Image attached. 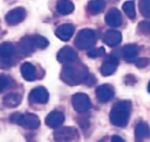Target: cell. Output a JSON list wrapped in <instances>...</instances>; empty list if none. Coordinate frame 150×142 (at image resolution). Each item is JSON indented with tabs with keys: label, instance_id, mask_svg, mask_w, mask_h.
<instances>
[{
	"label": "cell",
	"instance_id": "6da1fadb",
	"mask_svg": "<svg viewBox=\"0 0 150 142\" xmlns=\"http://www.w3.org/2000/svg\"><path fill=\"white\" fill-rule=\"evenodd\" d=\"M90 76L88 68L81 61L65 63L61 72V79L66 84L76 86L85 83Z\"/></svg>",
	"mask_w": 150,
	"mask_h": 142
},
{
	"label": "cell",
	"instance_id": "7a4b0ae2",
	"mask_svg": "<svg viewBox=\"0 0 150 142\" xmlns=\"http://www.w3.org/2000/svg\"><path fill=\"white\" fill-rule=\"evenodd\" d=\"M49 45L47 39L41 35H27L23 37L18 43V53L23 56L31 55L38 48L44 49Z\"/></svg>",
	"mask_w": 150,
	"mask_h": 142
},
{
	"label": "cell",
	"instance_id": "3957f363",
	"mask_svg": "<svg viewBox=\"0 0 150 142\" xmlns=\"http://www.w3.org/2000/svg\"><path fill=\"white\" fill-rule=\"evenodd\" d=\"M132 104L130 101L123 100L117 102L112 108L110 113L111 123L118 127H124L127 125L130 119Z\"/></svg>",
	"mask_w": 150,
	"mask_h": 142
},
{
	"label": "cell",
	"instance_id": "277c9868",
	"mask_svg": "<svg viewBox=\"0 0 150 142\" xmlns=\"http://www.w3.org/2000/svg\"><path fill=\"white\" fill-rule=\"evenodd\" d=\"M18 61V51L11 42L0 44V68L9 69Z\"/></svg>",
	"mask_w": 150,
	"mask_h": 142
},
{
	"label": "cell",
	"instance_id": "5b68a950",
	"mask_svg": "<svg viewBox=\"0 0 150 142\" xmlns=\"http://www.w3.org/2000/svg\"><path fill=\"white\" fill-rule=\"evenodd\" d=\"M10 121L11 123L17 124L28 130H36L40 126V120L39 117L33 113L29 112L25 114L15 112L11 115Z\"/></svg>",
	"mask_w": 150,
	"mask_h": 142
},
{
	"label": "cell",
	"instance_id": "8992f818",
	"mask_svg": "<svg viewBox=\"0 0 150 142\" xmlns=\"http://www.w3.org/2000/svg\"><path fill=\"white\" fill-rule=\"evenodd\" d=\"M97 42V34L92 29H82L75 39V45L81 50L91 48Z\"/></svg>",
	"mask_w": 150,
	"mask_h": 142
},
{
	"label": "cell",
	"instance_id": "52a82bcc",
	"mask_svg": "<svg viewBox=\"0 0 150 142\" xmlns=\"http://www.w3.org/2000/svg\"><path fill=\"white\" fill-rule=\"evenodd\" d=\"M80 138L76 128L73 126H63L54 133V140L55 141H75Z\"/></svg>",
	"mask_w": 150,
	"mask_h": 142
},
{
	"label": "cell",
	"instance_id": "ba28073f",
	"mask_svg": "<svg viewBox=\"0 0 150 142\" xmlns=\"http://www.w3.org/2000/svg\"><path fill=\"white\" fill-rule=\"evenodd\" d=\"M72 106L78 113H84L91 107V100L88 95L84 93H76L72 97Z\"/></svg>",
	"mask_w": 150,
	"mask_h": 142
},
{
	"label": "cell",
	"instance_id": "9c48e42d",
	"mask_svg": "<svg viewBox=\"0 0 150 142\" xmlns=\"http://www.w3.org/2000/svg\"><path fill=\"white\" fill-rule=\"evenodd\" d=\"M28 98L31 104L45 105L49 99V93L45 87L39 86L32 90L29 93Z\"/></svg>",
	"mask_w": 150,
	"mask_h": 142
},
{
	"label": "cell",
	"instance_id": "30bf717a",
	"mask_svg": "<svg viewBox=\"0 0 150 142\" xmlns=\"http://www.w3.org/2000/svg\"><path fill=\"white\" fill-rule=\"evenodd\" d=\"M26 11L23 7H16L11 10L5 16V21L9 25H16L25 18Z\"/></svg>",
	"mask_w": 150,
	"mask_h": 142
},
{
	"label": "cell",
	"instance_id": "8fae6325",
	"mask_svg": "<svg viewBox=\"0 0 150 142\" xmlns=\"http://www.w3.org/2000/svg\"><path fill=\"white\" fill-rule=\"evenodd\" d=\"M119 66V59L114 55H108L100 67V73L104 76L112 75Z\"/></svg>",
	"mask_w": 150,
	"mask_h": 142
},
{
	"label": "cell",
	"instance_id": "7c38bea8",
	"mask_svg": "<svg viewBox=\"0 0 150 142\" xmlns=\"http://www.w3.org/2000/svg\"><path fill=\"white\" fill-rule=\"evenodd\" d=\"M96 96L99 102L106 103L114 97V89L110 84H103L97 88Z\"/></svg>",
	"mask_w": 150,
	"mask_h": 142
},
{
	"label": "cell",
	"instance_id": "4fadbf2b",
	"mask_svg": "<svg viewBox=\"0 0 150 142\" xmlns=\"http://www.w3.org/2000/svg\"><path fill=\"white\" fill-rule=\"evenodd\" d=\"M65 120V116L62 112L53 111L46 118L45 123L50 128H58L60 127Z\"/></svg>",
	"mask_w": 150,
	"mask_h": 142
},
{
	"label": "cell",
	"instance_id": "5bb4252c",
	"mask_svg": "<svg viewBox=\"0 0 150 142\" xmlns=\"http://www.w3.org/2000/svg\"><path fill=\"white\" fill-rule=\"evenodd\" d=\"M57 60L61 63L72 62L77 60V53L70 47H62L57 54Z\"/></svg>",
	"mask_w": 150,
	"mask_h": 142
},
{
	"label": "cell",
	"instance_id": "9a60e30c",
	"mask_svg": "<svg viewBox=\"0 0 150 142\" xmlns=\"http://www.w3.org/2000/svg\"><path fill=\"white\" fill-rule=\"evenodd\" d=\"M105 19V23L112 27H119L122 25L123 22L121 12L116 8L110 9L106 13Z\"/></svg>",
	"mask_w": 150,
	"mask_h": 142
},
{
	"label": "cell",
	"instance_id": "2e32d148",
	"mask_svg": "<svg viewBox=\"0 0 150 142\" xmlns=\"http://www.w3.org/2000/svg\"><path fill=\"white\" fill-rule=\"evenodd\" d=\"M75 32V26L72 24H63L55 30V35L62 41H68L71 39Z\"/></svg>",
	"mask_w": 150,
	"mask_h": 142
},
{
	"label": "cell",
	"instance_id": "e0dca14e",
	"mask_svg": "<svg viewBox=\"0 0 150 142\" xmlns=\"http://www.w3.org/2000/svg\"><path fill=\"white\" fill-rule=\"evenodd\" d=\"M103 40L109 47H116L121 42L122 35H121L120 32H119V31L109 30V31L105 32Z\"/></svg>",
	"mask_w": 150,
	"mask_h": 142
},
{
	"label": "cell",
	"instance_id": "ac0fdd59",
	"mask_svg": "<svg viewBox=\"0 0 150 142\" xmlns=\"http://www.w3.org/2000/svg\"><path fill=\"white\" fill-rule=\"evenodd\" d=\"M21 75L25 81L33 82L37 79V71L36 68L30 62H25L22 64L21 69Z\"/></svg>",
	"mask_w": 150,
	"mask_h": 142
},
{
	"label": "cell",
	"instance_id": "d6986e66",
	"mask_svg": "<svg viewBox=\"0 0 150 142\" xmlns=\"http://www.w3.org/2000/svg\"><path fill=\"white\" fill-rule=\"evenodd\" d=\"M121 54H122L123 59L127 62L135 61L137 54H138V47L134 44L126 45L121 50Z\"/></svg>",
	"mask_w": 150,
	"mask_h": 142
},
{
	"label": "cell",
	"instance_id": "ffe728a7",
	"mask_svg": "<svg viewBox=\"0 0 150 142\" xmlns=\"http://www.w3.org/2000/svg\"><path fill=\"white\" fill-rule=\"evenodd\" d=\"M22 101V96L17 92H11L3 98V104L7 108H16Z\"/></svg>",
	"mask_w": 150,
	"mask_h": 142
},
{
	"label": "cell",
	"instance_id": "44dd1931",
	"mask_svg": "<svg viewBox=\"0 0 150 142\" xmlns=\"http://www.w3.org/2000/svg\"><path fill=\"white\" fill-rule=\"evenodd\" d=\"M150 136V128L145 122H140L135 127L134 137L136 141H142Z\"/></svg>",
	"mask_w": 150,
	"mask_h": 142
},
{
	"label": "cell",
	"instance_id": "7402d4cb",
	"mask_svg": "<svg viewBox=\"0 0 150 142\" xmlns=\"http://www.w3.org/2000/svg\"><path fill=\"white\" fill-rule=\"evenodd\" d=\"M105 0H91L87 5V11L91 15H97L105 8Z\"/></svg>",
	"mask_w": 150,
	"mask_h": 142
},
{
	"label": "cell",
	"instance_id": "603a6c76",
	"mask_svg": "<svg viewBox=\"0 0 150 142\" xmlns=\"http://www.w3.org/2000/svg\"><path fill=\"white\" fill-rule=\"evenodd\" d=\"M56 10L62 15H69L75 10V5L70 0H58Z\"/></svg>",
	"mask_w": 150,
	"mask_h": 142
},
{
	"label": "cell",
	"instance_id": "cb8c5ba5",
	"mask_svg": "<svg viewBox=\"0 0 150 142\" xmlns=\"http://www.w3.org/2000/svg\"><path fill=\"white\" fill-rule=\"evenodd\" d=\"M122 9L124 11V12L126 13V15L130 19H134L135 18L136 12H135V4H134V1H133V0L126 1L123 4V5H122Z\"/></svg>",
	"mask_w": 150,
	"mask_h": 142
},
{
	"label": "cell",
	"instance_id": "d4e9b609",
	"mask_svg": "<svg viewBox=\"0 0 150 142\" xmlns=\"http://www.w3.org/2000/svg\"><path fill=\"white\" fill-rule=\"evenodd\" d=\"M14 83V80L11 76L0 74V94L4 90L11 88Z\"/></svg>",
	"mask_w": 150,
	"mask_h": 142
},
{
	"label": "cell",
	"instance_id": "484cf974",
	"mask_svg": "<svg viewBox=\"0 0 150 142\" xmlns=\"http://www.w3.org/2000/svg\"><path fill=\"white\" fill-rule=\"evenodd\" d=\"M139 10L143 17L150 18V0H140Z\"/></svg>",
	"mask_w": 150,
	"mask_h": 142
},
{
	"label": "cell",
	"instance_id": "4316f807",
	"mask_svg": "<svg viewBox=\"0 0 150 142\" xmlns=\"http://www.w3.org/2000/svg\"><path fill=\"white\" fill-rule=\"evenodd\" d=\"M105 49L104 47H93L90 48V50L88 51V56L91 58H98L105 54Z\"/></svg>",
	"mask_w": 150,
	"mask_h": 142
},
{
	"label": "cell",
	"instance_id": "83f0119b",
	"mask_svg": "<svg viewBox=\"0 0 150 142\" xmlns=\"http://www.w3.org/2000/svg\"><path fill=\"white\" fill-rule=\"evenodd\" d=\"M138 30L140 32L144 34L150 33V21H142L138 25Z\"/></svg>",
	"mask_w": 150,
	"mask_h": 142
},
{
	"label": "cell",
	"instance_id": "f1b7e54d",
	"mask_svg": "<svg viewBox=\"0 0 150 142\" xmlns=\"http://www.w3.org/2000/svg\"><path fill=\"white\" fill-rule=\"evenodd\" d=\"M150 63V59L147 57H142V58H139L135 60V65L137 68L139 69H144L146 67H148Z\"/></svg>",
	"mask_w": 150,
	"mask_h": 142
},
{
	"label": "cell",
	"instance_id": "f546056e",
	"mask_svg": "<svg viewBox=\"0 0 150 142\" xmlns=\"http://www.w3.org/2000/svg\"><path fill=\"white\" fill-rule=\"evenodd\" d=\"M125 83L127 85H134L137 83V79L133 75H127L125 77Z\"/></svg>",
	"mask_w": 150,
	"mask_h": 142
},
{
	"label": "cell",
	"instance_id": "4dcf8cb0",
	"mask_svg": "<svg viewBox=\"0 0 150 142\" xmlns=\"http://www.w3.org/2000/svg\"><path fill=\"white\" fill-rule=\"evenodd\" d=\"M78 123H79V126H80L83 129H86V128H88L89 126H90L89 120L86 119H83V118H81V120L78 121Z\"/></svg>",
	"mask_w": 150,
	"mask_h": 142
},
{
	"label": "cell",
	"instance_id": "1f68e13d",
	"mask_svg": "<svg viewBox=\"0 0 150 142\" xmlns=\"http://www.w3.org/2000/svg\"><path fill=\"white\" fill-rule=\"evenodd\" d=\"M96 81H97V80H96L95 76L90 74V76H89V77H88V79H87L85 84L88 85V86H92V85H94V84L96 83Z\"/></svg>",
	"mask_w": 150,
	"mask_h": 142
},
{
	"label": "cell",
	"instance_id": "d6a6232c",
	"mask_svg": "<svg viewBox=\"0 0 150 142\" xmlns=\"http://www.w3.org/2000/svg\"><path fill=\"white\" fill-rule=\"evenodd\" d=\"M112 142H122V141H125L121 137H120V136H118V135H114V136H112Z\"/></svg>",
	"mask_w": 150,
	"mask_h": 142
},
{
	"label": "cell",
	"instance_id": "836d02e7",
	"mask_svg": "<svg viewBox=\"0 0 150 142\" xmlns=\"http://www.w3.org/2000/svg\"><path fill=\"white\" fill-rule=\"evenodd\" d=\"M148 90H149V92L150 93V82L149 83V86H148Z\"/></svg>",
	"mask_w": 150,
	"mask_h": 142
}]
</instances>
